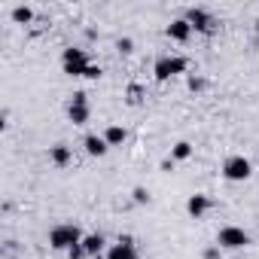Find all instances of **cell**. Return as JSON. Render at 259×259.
Wrapping results in <instances>:
<instances>
[{"mask_svg":"<svg viewBox=\"0 0 259 259\" xmlns=\"http://www.w3.org/2000/svg\"><path fill=\"white\" fill-rule=\"evenodd\" d=\"M217 244H220V247H226V250H238V247L250 244V235H247L244 229H238V226H226V229H220Z\"/></svg>","mask_w":259,"mask_h":259,"instance_id":"obj_5","label":"cell"},{"mask_svg":"<svg viewBox=\"0 0 259 259\" xmlns=\"http://www.w3.org/2000/svg\"><path fill=\"white\" fill-rule=\"evenodd\" d=\"M104 259H138V250H135V241L132 235H119V241L107 250Z\"/></svg>","mask_w":259,"mask_h":259,"instance_id":"obj_7","label":"cell"},{"mask_svg":"<svg viewBox=\"0 0 259 259\" xmlns=\"http://www.w3.org/2000/svg\"><path fill=\"white\" fill-rule=\"evenodd\" d=\"M189 89H192V92L204 89V79H201V76H189Z\"/></svg>","mask_w":259,"mask_h":259,"instance_id":"obj_21","label":"cell"},{"mask_svg":"<svg viewBox=\"0 0 259 259\" xmlns=\"http://www.w3.org/2000/svg\"><path fill=\"white\" fill-rule=\"evenodd\" d=\"M207 207H210V198H207V195H192V198L186 201V210H189V217H195V220H201V217L207 213Z\"/></svg>","mask_w":259,"mask_h":259,"instance_id":"obj_10","label":"cell"},{"mask_svg":"<svg viewBox=\"0 0 259 259\" xmlns=\"http://www.w3.org/2000/svg\"><path fill=\"white\" fill-rule=\"evenodd\" d=\"M171 40H177V43H186L189 40V34H192V25L186 22V19H174L171 25H168V31H165Z\"/></svg>","mask_w":259,"mask_h":259,"instance_id":"obj_9","label":"cell"},{"mask_svg":"<svg viewBox=\"0 0 259 259\" xmlns=\"http://www.w3.org/2000/svg\"><path fill=\"white\" fill-rule=\"evenodd\" d=\"M125 138H128V132L122 125H110L107 132H104V141L110 144V147H119V144H125Z\"/></svg>","mask_w":259,"mask_h":259,"instance_id":"obj_12","label":"cell"},{"mask_svg":"<svg viewBox=\"0 0 259 259\" xmlns=\"http://www.w3.org/2000/svg\"><path fill=\"white\" fill-rule=\"evenodd\" d=\"M67 116H70L73 125H85V122H89V95H85V92H76V95L70 98Z\"/></svg>","mask_w":259,"mask_h":259,"instance_id":"obj_6","label":"cell"},{"mask_svg":"<svg viewBox=\"0 0 259 259\" xmlns=\"http://www.w3.org/2000/svg\"><path fill=\"white\" fill-rule=\"evenodd\" d=\"M135 201H138V204H147V201H150V192H147L144 186H138V189H135Z\"/></svg>","mask_w":259,"mask_h":259,"instance_id":"obj_19","label":"cell"},{"mask_svg":"<svg viewBox=\"0 0 259 259\" xmlns=\"http://www.w3.org/2000/svg\"><path fill=\"white\" fill-rule=\"evenodd\" d=\"M186 22H189V25H192L195 31H204V34H207V31L213 28V19H210V16H207L204 10H198V7H192V10H189Z\"/></svg>","mask_w":259,"mask_h":259,"instance_id":"obj_8","label":"cell"},{"mask_svg":"<svg viewBox=\"0 0 259 259\" xmlns=\"http://www.w3.org/2000/svg\"><path fill=\"white\" fill-rule=\"evenodd\" d=\"M49 159H52L55 165H61V168H64V165L70 162V150H67L64 144H55V147L49 150Z\"/></svg>","mask_w":259,"mask_h":259,"instance_id":"obj_14","label":"cell"},{"mask_svg":"<svg viewBox=\"0 0 259 259\" xmlns=\"http://www.w3.org/2000/svg\"><path fill=\"white\" fill-rule=\"evenodd\" d=\"M116 46H119V52H122V55H128V52H132V49H135V43H132V40H128V37H122V40H119Z\"/></svg>","mask_w":259,"mask_h":259,"instance_id":"obj_20","label":"cell"},{"mask_svg":"<svg viewBox=\"0 0 259 259\" xmlns=\"http://www.w3.org/2000/svg\"><path fill=\"white\" fill-rule=\"evenodd\" d=\"M85 256H89V253H85V247H82V244H76V247H70V250H67V259H85Z\"/></svg>","mask_w":259,"mask_h":259,"instance_id":"obj_17","label":"cell"},{"mask_svg":"<svg viewBox=\"0 0 259 259\" xmlns=\"http://www.w3.org/2000/svg\"><path fill=\"white\" fill-rule=\"evenodd\" d=\"M223 174H226V180L241 183V180H247V177L253 174V165H250V159H244V156H232V159H226Z\"/></svg>","mask_w":259,"mask_h":259,"instance_id":"obj_4","label":"cell"},{"mask_svg":"<svg viewBox=\"0 0 259 259\" xmlns=\"http://www.w3.org/2000/svg\"><path fill=\"white\" fill-rule=\"evenodd\" d=\"M82 247H85V253L95 259V256H101V250H104V235H85L82 238Z\"/></svg>","mask_w":259,"mask_h":259,"instance_id":"obj_13","label":"cell"},{"mask_svg":"<svg viewBox=\"0 0 259 259\" xmlns=\"http://www.w3.org/2000/svg\"><path fill=\"white\" fill-rule=\"evenodd\" d=\"M138 98H141V85H132V89H128V101H132V104H135Z\"/></svg>","mask_w":259,"mask_h":259,"instance_id":"obj_22","label":"cell"},{"mask_svg":"<svg viewBox=\"0 0 259 259\" xmlns=\"http://www.w3.org/2000/svg\"><path fill=\"white\" fill-rule=\"evenodd\" d=\"M153 73H156V79H171V76H177V73H186V58H180V55H168V58H159L156 61V67H153Z\"/></svg>","mask_w":259,"mask_h":259,"instance_id":"obj_3","label":"cell"},{"mask_svg":"<svg viewBox=\"0 0 259 259\" xmlns=\"http://www.w3.org/2000/svg\"><path fill=\"white\" fill-rule=\"evenodd\" d=\"M101 64H89V70H85V79H101Z\"/></svg>","mask_w":259,"mask_h":259,"instance_id":"obj_18","label":"cell"},{"mask_svg":"<svg viewBox=\"0 0 259 259\" xmlns=\"http://www.w3.org/2000/svg\"><path fill=\"white\" fill-rule=\"evenodd\" d=\"M82 232H79V226H73V223H61V226H55L52 232H49V247L52 250H70V247H76V244H82Z\"/></svg>","mask_w":259,"mask_h":259,"instance_id":"obj_1","label":"cell"},{"mask_svg":"<svg viewBox=\"0 0 259 259\" xmlns=\"http://www.w3.org/2000/svg\"><path fill=\"white\" fill-rule=\"evenodd\" d=\"M61 61H64V73H70V76H85V70H89V55L82 49H73V46L64 49Z\"/></svg>","mask_w":259,"mask_h":259,"instance_id":"obj_2","label":"cell"},{"mask_svg":"<svg viewBox=\"0 0 259 259\" xmlns=\"http://www.w3.org/2000/svg\"><path fill=\"white\" fill-rule=\"evenodd\" d=\"M82 144H85V153H89V156H104V153L110 150V144H107L104 138H98V135H85Z\"/></svg>","mask_w":259,"mask_h":259,"instance_id":"obj_11","label":"cell"},{"mask_svg":"<svg viewBox=\"0 0 259 259\" xmlns=\"http://www.w3.org/2000/svg\"><path fill=\"white\" fill-rule=\"evenodd\" d=\"M204 259H220V250H217V247H210V250H204Z\"/></svg>","mask_w":259,"mask_h":259,"instance_id":"obj_23","label":"cell"},{"mask_svg":"<svg viewBox=\"0 0 259 259\" xmlns=\"http://www.w3.org/2000/svg\"><path fill=\"white\" fill-rule=\"evenodd\" d=\"M13 19H16L19 25H28V22L34 19V10H31V7H16V10H13Z\"/></svg>","mask_w":259,"mask_h":259,"instance_id":"obj_16","label":"cell"},{"mask_svg":"<svg viewBox=\"0 0 259 259\" xmlns=\"http://www.w3.org/2000/svg\"><path fill=\"white\" fill-rule=\"evenodd\" d=\"M189 156H192V144H189V141L174 144V150H171V159H174V162H186Z\"/></svg>","mask_w":259,"mask_h":259,"instance_id":"obj_15","label":"cell"}]
</instances>
